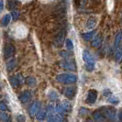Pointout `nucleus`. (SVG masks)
I'll return each instance as SVG.
<instances>
[{
  "mask_svg": "<svg viewBox=\"0 0 122 122\" xmlns=\"http://www.w3.org/2000/svg\"><path fill=\"white\" fill-rule=\"evenodd\" d=\"M56 80L64 85H73L76 83L77 81V76L73 73H61L56 76Z\"/></svg>",
  "mask_w": 122,
  "mask_h": 122,
  "instance_id": "1",
  "label": "nucleus"
},
{
  "mask_svg": "<svg viewBox=\"0 0 122 122\" xmlns=\"http://www.w3.org/2000/svg\"><path fill=\"white\" fill-rule=\"evenodd\" d=\"M17 63H18V62H17V60H16V59H11L10 61L6 63V70H7L8 72L13 71V70L16 68V66H17Z\"/></svg>",
  "mask_w": 122,
  "mask_h": 122,
  "instance_id": "16",
  "label": "nucleus"
},
{
  "mask_svg": "<svg viewBox=\"0 0 122 122\" xmlns=\"http://www.w3.org/2000/svg\"><path fill=\"white\" fill-rule=\"evenodd\" d=\"M31 97H32V93L30 91H29V90H26V91L22 92L21 95L19 96V100L22 103H26V102L30 100Z\"/></svg>",
  "mask_w": 122,
  "mask_h": 122,
  "instance_id": "11",
  "label": "nucleus"
},
{
  "mask_svg": "<svg viewBox=\"0 0 122 122\" xmlns=\"http://www.w3.org/2000/svg\"><path fill=\"white\" fill-rule=\"evenodd\" d=\"M4 9V1L3 0H0V12Z\"/></svg>",
  "mask_w": 122,
  "mask_h": 122,
  "instance_id": "32",
  "label": "nucleus"
},
{
  "mask_svg": "<svg viewBox=\"0 0 122 122\" xmlns=\"http://www.w3.org/2000/svg\"><path fill=\"white\" fill-rule=\"evenodd\" d=\"M65 44H66V48H67L68 51H73V41H72L70 39H67V40L65 41Z\"/></svg>",
  "mask_w": 122,
  "mask_h": 122,
  "instance_id": "25",
  "label": "nucleus"
},
{
  "mask_svg": "<svg viewBox=\"0 0 122 122\" xmlns=\"http://www.w3.org/2000/svg\"><path fill=\"white\" fill-rule=\"evenodd\" d=\"M101 44H102V37H101V35L100 34L96 35L95 38L93 39V41H92L91 45L94 48H98V47L101 46Z\"/></svg>",
  "mask_w": 122,
  "mask_h": 122,
  "instance_id": "13",
  "label": "nucleus"
},
{
  "mask_svg": "<svg viewBox=\"0 0 122 122\" xmlns=\"http://www.w3.org/2000/svg\"><path fill=\"white\" fill-rule=\"evenodd\" d=\"M60 66L62 67L63 69H66L69 71H75L76 70V66H75V62L71 60H64L60 62Z\"/></svg>",
  "mask_w": 122,
  "mask_h": 122,
  "instance_id": "8",
  "label": "nucleus"
},
{
  "mask_svg": "<svg viewBox=\"0 0 122 122\" xmlns=\"http://www.w3.org/2000/svg\"><path fill=\"white\" fill-rule=\"evenodd\" d=\"M65 35H66V30H61L54 38V45L56 47H61L62 44L65 41Z\"/></svg>",
  "mask_w": 122,
  "mask_h": 122,
  "instance_id": "4",
  "label": "nucleus"
},
{
  "mask_svg": "<svg viewBox=\"0 0 122 122\" xmlns=\"http://www.w3.org/2000/svg\"><path fill=\"white\" fill-rule=\"evenodd\" d=\"M0 98H1V96H0Z\"/></svg>",
  "mask_w": 122,
  "mask_h": 122,
  "instance_id": "35",
  "label": "nucleus"
},
{
  "mask_svg": "<svg viewBox=\"0 0 122 122\" xmlns=\"http://www.w3.org/2000/svg\"><path fill=\"white\" fill-rule=\"evenodd\" d=\"M60 54H61V56H65V57H69V54H68V53H66V52H64V51H61V52H60Z\"/></svg>",
  "mask_w": 122,
  "mask_h": 122,
  "instance_id": "34",
  "label": "nucleus"
},
{
  "mask_svg": "<svg viewBox=\"0 0 122 122\" xmlns=\"http://www.w3.org/2000/svg\"><path fill=\"white\" fill-rule=\"evenodd\" d=\"M122 41V33L121 32H118L116 35V39H115V42H114V48L115 49H117L119 44Z\"/></svg>",
  "mask_w": 122,
  "mask_h": 122,
  "instance_id": "20",
  "label": "nucleus"
},
{
  "mask_svg": "<svg viewBox=\"0 0 122 122\" xmlns=\"http://www.w3.org/2000/svg\"><path fill=\"white\" fill-rule=\"evenodd\" d=\"M97 23V18H96V17H91V18H88V20H87L86 28L91 30V29L96 27Z\"/></svg>",
  "mask_w": 122,
  "mask_h": 122,
  "instance_id": "14",
  "label": "nucleus"
},
{
  "mask_svg": "<svg viewBox=\"0 0 122 122\" xmlns=\"http://www.w3.org/2000/svg\"><path fill=\"white\" fill-rule=\"evenodd\" d=\"M76 92H77V88L75 86H69L63 90V95L68 99H73L76 95Z\"/></svg>",
  "mask_w": 122,
  "mask_h": 122,
  "instance_id": "9",
  "label": "nucleus"
},
{
  "mask_svg": "<svg viewBox=\"0 0 122 122\" xmlns=\"http://www.w3.org/2000/svg\"><path fill=\"white\" fill-rule=\"evenodd\" d=\"M97 99V92L95 89H90L87 92V97L86 98V102L89 105H93Z\"/></svg>",
  "mask_w": 122,
  "mask_h": 122,
  "instance_id": "5",
  "label": "nucleus"
},
{
  "mask_svg": "<svg viewBox=\"0 0 122 122\" xmlns=\"http://www.w3.org/2000/svg\"><path fill=\"white\" fill-rule=\"evenodd\" d=\"M55 111H56L58 114L61 115V116H64L66 113H68L67 109H66V107H65V106H64L63 103H60V104L56 105V107H55Z\"/></svg>",
  "mask_w": 122,
  "mask_h": 122,
  "instance_id": "12",
  "label": "nucleus"
},
{
  "mask_svg": "<svg viewBox=\"0 0 122 122\" xmlns=\"http://www.w3.org/2000/svg\"><path fill=\"white\" fill-rule=\"evenodd\" d=\"M11 18H12V16H10L9 14H6L4 16V18L2 19V25L4 26V27H6L8 25V23L10 22V20H11Z\"/></svg>",
  "mask_w": 122,
  "mask_h": 122,
  "instance_id": "21",
  "label": "nucleus"
},
{
  "mask_svg": "<svg viewBox=\"0 0 122 122\" xmlns=\"http://www.w3.org/2000/svg\"><path fill=\"white\" fill-rule=\"evenodd\" d=\"M0 120L1 121H11V117L5 111L0 112Z\"/></svg>",
  "mask_w": 122,
  "mask_h": 122,
  "instance_id": "19",
  "label": "nucleus"
},
{
  "mask_svg": "<svg viewBox=\"0 0 122 122\" xmlns=\"http://www.w3.org/2000/svg\"><path fill=\"white\" fill-rule=\"evenodd\" d=\"M48 97H49L51 101H55L56 99H58V94H57V92L51 90V91H50L49 95H48Z\"/></svg>",
  "mask_w": 122,
  "mask_h": 122,
  "instance_id": "22",
  "label": "nucleus"
},
{
  "mask_svg": "<svg viewBox=\"0 0 122 122\" xmlns=\"http://www.w3.org/2000/svg\"><path fill=\"white\" fill-rule=\"evenodd\" d=\"M7 109H8L7 106L4 102H0V110L1 111H6Z\"/></svg>",
  "mask_w": 122,
  "mask_h": 122,
  "instance_id": "28",
  "label": "nucleus"
},
{
  "mask_svg": "<svg viewBox=\"0 0 122 122\" xmlns=\"http://www.w3.org/2000/svg\"><path fill=\"white\" fill-rule=\"evenodd\" d=\"M92 117L96 121H105V120H107V118L105 117V116L103 115V113L101 112L100 109L94 111L93 114H92Z\"/></svg>",
  "mask_w": 122,
  "mask_h": 122,
  "instance_id": "10",
  "label": "nucleus"
},
{
  "mask_svg": "<svg viewBox=\"0 0 122 122\" xmlns=\"http://www.w3.org/2000/svg\"><path fill=\"white\" fill-rule=\"evenodd\" d=\"M120 59H122V48H117L115 52V60L117 61H118Z\"/></svg>",
  "mask_w": 122,
  "mask_h": 122,
  "instance_id": "23",
  "label": "nucleus"
},
{
  "mask_svg": "<svg viewBox=\"0 0 122 122\" xmlns=\"http://www.w3.org/2000/svg\"><path fill=\"white\" fill-rule=\"evenodd\" d=\"M27 84H28V86H34L36 85V80H35V78H33V77H29L27 79Z\"/></svg>",
  "mask_w": 122,
  "mask_h": 122,
  "instance_id": "26",
  "label": "nucleus"
},
{
  "mask_svg": "<svg viewBox=\"0 0 122 122\" xmlns=\"http://www.w3.org/2000/svg\"><path fill=\"white\" fill-rule=\"evenodd\" d=\"M86 69L88 72H92L95 69V61H88L86 64Z\"/></svg>",
  "mask_w": 122,
  "mask_h": 122,
  "instance_id": "24",
  "label": "nucleus"
},
{
  "mask_svg": "<svg viewBox=\"0 0 122 122\" xmlns=\"http://www.w3.org/2000/svg\"><path fill=\"white\" fill-rule=\"evenodd\" d=\"M47 117V108L41 109L39 111V113L37 114V120L41 121L43 119H45V117Z\"/></svg>",
  "mask_w": 122,
  "mask_h": 122,
  "instance_id": "17",
  "label": "nucleus"
},
{
  "mask_svg": "<svg viewBox=\"0 0 122 122\" xmlns=\"http://www.w3.org/2000/svg\"><path fill=\"white\" fill-rule=\"evenodd\" d=\"M8 80H9V83L11 84V86L13 87H18V86H19L20 85H22L24 83V78L22 77V75L20 73L9 76Z\"/></svg>",
  "mask_w": 122,
  "mask_h": 122,
  "instance_id": "3",
  "label": "nucleus"
},
{
  "mask_svg": "<svg viewBox=\"0 0 122 122\" xmlns=\"http://www.w3.org/2000/svg\"><path fill=\"white\" fill-rule=\"evenodd\" d=\"M95 34H96V30H91V31H89V32H86V33H83V34H82V37H83V39H84L85 41H89Z\"/></svg>",
  "mask_w": 122,
  "mask_h": 122,
  "instance_id": "18",
  "label": "nucleus"
},
{
  "mask_svg": "<svg viewBox=\"0 0 122 122\" xmlns=\"http://www.w3.org/2000/svg\"><path fill=\"white\" fill-rule=\"evenodd\" d=\"M83 60L86 61V62H88V61H94V56L88 51L85 50L83 51Z\"/></svg>",
  "mask_w": 122,
  "mask_h": 122,
  "instance_id": "15",
  "label": "nucleus"
},
{
  "mask_svg": "<svg viewBox=\"0 0 122 122\" xmlns=\"http://www.w3.org/2000/svg\"><path fill=\"white\" fill-rule=\"evenodd\" d=\"M99 109L101 110V112L103 113L105 117L107 118V120H110V121L116 120L117 111L115 107H102Z\"/></svg>",
  "mask_w": 122,
  "mask_h": 122,
  "instance_id": "2",
  "label": "nucleus"
},
{
  "mask_svg": "<svg viewBox=\"0 0 122 122\" xmlns=\"http://www.w3.org/2000/svg\"><path fill=\"white\" fill-rule=\"evenodd\" d=\"M11 16H12V18L14 20H17L18 18V17H19V13H18V11H13Z\"/></svg>",
  "mask_w": 122,
  "mask_h": 122,
  "instance_id": "29",
  "label": "nucleus"
},
{
  "mask_svg": "<svg viewBox=\"0 0 122 122\" xmlns=\"http://www.w3.org/2000/svg\"><path fill=\"white\" fill-rule=\"evenodd\" d=\"M88 113V110L86 109V108H85V107H81V109H80V115L83 117L85 116L86 114H87Z\"/></svg>",
  "mask_w": 122,
  "mask_h": 122,
  "instance_id": "30",
  "label": "nucleus"
},
{
  "mask_svg": "<svg viewBox=\"0 0 122 122\" xmlns=\"http://www.w3.org/2000/svg\"><path fill=\"white\" fill-rule=\"evenodd\" d=\"M41 104L39 101H35V102H33L30 105V107L29 108V114H30V116L31 117H35L39 113V111L41 110Z\"/></svg>",
  "mask_w": 122,
  "mask_h": 122,
  "instance_id": "6",
  "label": "nucleus"
},
{
  "mask_svg": "<svg viewBox=\"0 0 122 122\" xmlns=\"http://www.w3.org/2000/svg\"><path fill=\"white\" fill-rule=\"evenodd\" d=\"M107 100H108V102H109V103L114 104V105H117L118 103H119V100H118L117 97H109Z\"/></svg>",
  "mask_w": 122,
  "mask_h": 122,
  "instance_id": "27",
  "label": "nucleus"
},
{
  "mask_svg": "<svg viewBox=\"0 0 122 122\" xmlns=\"http://www.w3.org/2000/svg\"><path fill=\"white\" fill-rule=\"evenodd\" d=\"M117 117H118V119H119L120 121H122V109L118 111V115H117Z\"/></svg>",
  "mask_w": 122,
  "mask_h": 122,
  "instance_id": "33",
  "label": "nucleus"
},
{
  "mask_svg": "<svg viewBox=\"0 0 122 122\" xmlns=\"http://www.w3.org/2000/svg\"><path fill=\"white\" fill-rule=\"evenodd\" d=\"M15 51L16 49L15 47L13 46L12 44H6L5 45V48H4V56H5V59H10L13 55L15 54Z\"/></svg>",
  "mask_w": 122,
  "mask_h": 122,
  "instance_id": "7",
  "label": "nucleus"
},
{
  "mask_svg": "<svg viewBox=\"0 0 122 122\" xmlns=\"http://www.w3.org/2000/svg\"><path fill=\"white\" fill-rule=\"evenodd\" d=\"M26 120V117L23 115H18L17 117V121H25Z\"/></svg>",
  "mask_w": 122,
  "mask_h": 122,
  "instance_id": "31",
  "label": "nucleus"
}]
</instances>
